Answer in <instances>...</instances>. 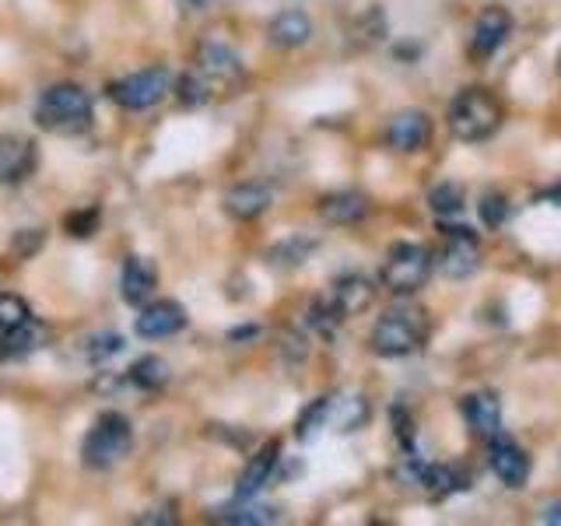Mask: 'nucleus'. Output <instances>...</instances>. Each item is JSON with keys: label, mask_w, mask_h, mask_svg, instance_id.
<instances>
[{"label": "nucleus", "mask_w": 561, "mask_h": 526, "mask_svg": "<svg viewBox=\"0 0 561 526\" xmlns=\"http://www.w3.org/2000/svg\"><path fill=\"white\" fill-rule=\"evenodd\" d=\"M92 119H95V102L75 81L49 84L39 95V102H35V123L49 134L78 137L92 127Z\"/></svg>", "instance_id": "f257e3e1"}, {"label": "nucleus", "mask_w": 561, "mask_h": 526, "mask_svg": "<svg viewBox=\"0 0 561 526\" xmlns=\"http://www.w3.org/2000/svg\"><path fill=\"white\" fill-rule=\"evenodd\" d=\"M425 341H428V316L425 309L414 306L382 312L373 333H368V344H373L379 358H408L425 347Z\"/></svg>", "instance_id": "f03ea898"}, {"label": "nucleus", "mask_w": 561, "mask_h": 526, "mask_svg": "<svg viewBox=\"0 0 561 526\" xmlns=\"http://www.w3.org/2000/svg\"><path fill=\"white\" fill-rule=\"evenodd\" d=\"M446 119H449L453 137L467 140V145H481V140L499 134L505 110L488 88H463V92L449 102Z\"/></svg>", "instance_id": "7ed1b4c3"}, {"label": "nucleus", "mask_w": 561, "mask_h": 526, "mask_svg": "<svg viewBox=\"0 0 561 526\" xmlns=\"http://www.w3.org/2000/svg\"><path fill=\"white\" fill-rule=\"evenodd\" d=\"M134 449V425L127 414L105 411L95 418V425L88 428L81 443V464L88 470H113L130 456Z\"/></svg>", "instance_id": "20e7f679"}, {"label": "nucleus", "mask_w": 561, "mask_h": 526, "mask_svg": "<svg viewBox=\"0 0 561 526\" xmlns=\"http://www.w3.org/2000/svg\"><path fill=\"white\" fill-rule=\"evenodd\" d=\"M435 271V256L428 245L421 242H397L390 253L382 260V271H379V281L382 288L390 295H417L421 288L428 285V277Z\"/></svg>", "instance_id": "39448f33"}, {"label": "nucleus", "mask_w": 561, "mask_h": 526, "mask_svg": "<svg viewBox=\"0 0 561 526\" xmlns=\"http://www.w3.org/2000/svg\"><path fill=\"white\" fill-rule=\"evenodd\" d=\"M172 88V75L165 67H148V70H134V75L119 78L110 84V95L119 110H130V113H140V110H151L158 105Z\"/></svg>", "instance_id": "423d86ee"}, {"label": "nucleus", "mask_w": 561, "mask_h": 526, "mask_svg": "<svg viewBox=\"0 0 561 526\" xmlns=\"http://www.w3.org/2000/svg\"><path fill=\"white\" fill-rule=\"evenodd\" d=\"M193 70L207 81L210 92H232V88H239L245 81V67L239 60V53L232 46L218 43V39H207L197 46Z\"/></svg>", "instance_id": "0eeeda50"}, {"label": "nucleus", "mask_w": 561, "mask_h": 526, "mask_svg": "<svg viewBox=\"0 0 561 526\" xmlns=\"http://www.w3.org/2000/svg\"><path fill=\"white\" fill-rule=\"evenodd\" d=\"M435 267L449 281H463L481 267V239L467 225H446V242L435 256Z\"/></svg>", "instance_id": "6e6552de"}, {"label": "nucleus", "mask_w": 561, "mask_h": 526, "mask_svg": "<svg viewBox=\"0 0 561 526\" xmlns=\"http://www.w3.org/2000/svg\"><path fill=\"white\" fill-rule=\"evenodd\" d=\"M488 467L505 488H523L526 478H530V456H526V449L516 438H508L502 432L488 438Z\"/></svg>", "instance_id": "1a4fd4ad"}, {"label": "nucleus", "mask_w": 561, "mask_h": 526, "mask_svg": "<svg viewBox=\"0 0 561 526\" xmlns=\"http://www.w3.org/2000/svg\"><path fill=\"white\" fill-rule=\"evenodd\" d=\"M186 327V309L175 298H158V302H145L134 320V333L145 341H165L175 338Z\"/></svg>", "instance_id": "9d476101"}, {"label": "nucleus", "mask_w": 561, "mask_h": 526, "mask_svg": "<svg viewBox=\"0 0 561 526\" xmlns=\"http://www.w3.org/2000/svg\"><path fill=\"white\" fill-rule=\"evenodd\" d=\"M432 140V116L421 110H400L386 123V145L400 155H414L421 148H428Z\"/></svg>", "instance_id": "9b49d317"}, {"label": "nucleus", "mask_w": 561, "mask_h": 526, "mask_svg": "<svg viewBox=\"0 0 561 526\" xmlns=\"http://www.w3.org/2000/svg\"><path fill=\"white\" fill-rule=\"evenodd\" d=\"M39 162V151H35V140L25 134H0V186H14L25 183L35 172Z\"/></svg>", "instance_id": "f8f14e48"}, {"label": "nucleus", "mask_w": 561, "mask_h": 526, "mask_svg": "<svg viewBox=\"0 0 561 526\" xmlns=\"http://www.w3.org/2000/svg\"><path fill=\"white\" fill-rule=\"evenodd\" d=\"M513 35V14L505 8H484L478 18H473L470 28V53L473 57H491L495 49L505 46V39Z\"/></svg>", "instance_id": "ddd939ff"}, {"label": "nucleus", "mask_w": 561, "mask_h": 526, "mask_svg": "<svg viewBox=\"0 0 561 526\" xmlns=\"http://www.w3.org/2000/svg\"><path fill=\"white\" fill-rule=\"evenodd\" d=\"M373 302H376V285L368 277H362V274H344V277H337V281H333V288H330V298H327V306L333 309V316H337V320L358 316V312H365Z\"/></svg>", "instance_id": "4468645a"}, {"label": "nucleus", "mask_w": 561, "mask_h": 526, "mask_svg": "<svg viewBox=\"0 0 561 526\" xmlns=\"http://www.w3.org/2000/svg\"><path fill=\"white\" fill-rule=\"evenodd\" d=\"M277 460H280V443H277V438H271V443L260 446L250 456V464L242 467L239 481H236V499H256L260 491L271 484Z\"/></svg>", "instance_id": "2eb2a0df"}, {"label": "nucleus", "mask_w": 561, "mask_h": 526, "mask_svg": "<svg viewBox=\"0 0 561 526\" xmlns=\"http://www.w3.org/2000/svg\"><path fill=\"white\" fill-rule=\"evenodd\" d=\"M460 411H463L467 428L478 438H491V435L502 432V400H499V393H491V390L467 393L463 403H460Z\"/></svg>", "instance_id": "dca6fc26"}, {"label": "nucleus", "mask_w": 561, "mask_h": 526, "mask_svg": "<svg viewBox=\"0 0 561 526\" xmlns=\"http://www.w3.org/2000/svg\"><path fill=\"white\" fill-rule=\"evenodd\" d=\"M158 288V271L148 256H127L119 271V295L127 306H145Z\"/></svg>", "instance_id": "f3484780"}, {"label": "nucleus", "mask_w": 561, "mask_h": 526, "mask_svg": "<svg viewBox=\"0 0 561 526\" xmlns=\"http://www.w3.org/2000/svg\"><path fill=\"white\" fill-rule=\"evenodd\" d=\"M368 400L362 393H330L327 397V428L341 432V435H351L365 428L368 421Z\"/></svg>", "instance_id": "a211bd4d"}, {"label": "nucleus", "mask_w": 561, "mask_h": 526, "mask_svg": "<svg viewBox=\"0 0 561 526\" xmlns=\"http://www.w3.org/2000/svg\"><path fill=\"white\" fill-rule=\"evenodd\" d=\"M271 204H274V190L263 183H239L225 193V210L236 221H253L263 210H271Z\"/></svg>", "instance_id": "6ab92c4d"}, {"label": "nucleus", "mask_w": 561, "mask_h": 526, "mask_svg": "<svg viewBox=\"0 0 561 526\" xmlns=\"http://www.w3.org/2000/svg\"><path fill=\"white\" fill-rule=\"evenodd\" d=\"M46 341H49V330L32 316L28 323L0 333V362H22V358L35 355Z\"/></svg>", "instance_id": "aec40b11"}, {"label": "nucleus", "mask_w": 561, "mask_h": 526, "mask_svg": "<svg viewBox=\"0 0 561 526\" xmlns=\"http://www.w3.org/2000/svg\"><path fill=\"white\" fill-rule=\"evenodd\" d=\"M267 39L277 46V49H298L312 39V18L298 8H288L280 11L274 22L267 25Z\"/></svg>", "instance_id": "412c9836"}, {"label": "nucleus", "mask_w": 561, "mask_h": 526, "mask_svg": "<svg viewBox=\"0 0 561 526\" xmlns=\"http://www.w3.org/2000/svg\"><path fill=\"white\" fill-rule=\"evenodd\" d=\"M368 215V197L358 190H337L320 197V218L330 225H355Z\"/></svg>", "instance_id": "4be33fe9"}, {"label": "nucleus", "mask_w": 561, "mask_h": 526, "mask_svg": "<svg viewBox=\"0 0 561 526\" xmlns=\"http://www.w3.org/2000/svg\"><path fill=\"white\" fill-rule=\"evenodd\" d=\"M470 484L467 470L460 467H443V464H421V473H417V484L421 491H428L432 499H446V495H456V491H463Z\"/></svg>", "instance_id": "5701e85b"}, {"label": "nucleus", "mask_w": 561, "mask_h": 526, "mask_svg": "<svg viewBox=\"0 0 561 526\" xmlns=\"http://www.w3.org/2000/svg\"><path fill=\"white\" fill-rule=\"evenodd\" d=\"M210 519L225 523V526H267V523H277L280 513H277V508H271V505H250V499H239L236 505L215 508Z\"/></svg>", "instance_id": "b1692460"}, {"label": "nucleus", "mask_w": 561, "mask_h": 526, "mask_svg": "<svg viewBox=\"0 0 561 526\" xmlns=\"http://www.w3.org/2000/svg\"><path fill=\"white\" fill-rule=\"evenodd\" d=\"M127 382H134L137 390H162V386L169 382V362L158 358V355L137 358L127 373Z\"/></svg>", "instance_id": "393cba45"}, {"label": "nucleus", "mask_w": 561, "mask_h": 526, "mask_svg": "<svg viewBox=\"0 0 561 526\" xmlns=\"http://www.w3.org/2000/svg\"><path fill=\"white\" fill-rule=\"evenodd\" d=\"M463 186L460 183H438L428 193V207L435 210V218H460L463 215Z\"/></svg>", "instance_id": "a878e982"}, {"label": "nucleus", "mask_w": 561, "mask_h": 526, "mask_svg": "<svg viewBox=\"0 0 561 526\" xmlns=\"http://www.w3.org/2000/svg\"><path fill=\"white\" fill-rule=\"evenodd\" d=\"M123 351V338L119 333H92V338H84L81 341V355L88 365H102V362H110L113 355H119Z\"/></svg>", "instance_id": "bb28decb"}, {"label": "nucleus", "mask_w": 561, "mask_h": 526, "mask_svg": "<svg viewBox=\"0 0 561 526\" xmlns=\"http://www.w3.org/2000/svg\"><path fill=\"white\" fill-rule=\"evenodd\" d=\"M327 428V397H316L309 408L295 421V438L298 443H312L316 435Z\"/></svg>", "instance_id": "cd10ccee"}, {"label": "nucleus", "mask_w": 561, "mask_h": 526, "mask_svg": "<svg viewBox=\"0 0 561 526\" xmlns=\"http://www.w3.org/2000/svg\"><path fill=\"white\" fill-rule=\"evenodd\" d=\"M32 320V306L25 302L22 295H11V291H0V333L14 330Z\"/></svg>", "instance_id": "c85d7f7f"}, {"label": "nucleus", "mask_w": 561, "mask_h": 526, "mask_svg": "<svg viewBox=\"0 0 561 526\" xmlns=\"http://www.w3.org/2000/svg\"><path fill=\"white\" fill-rule=\"evenodd\" d=\"M175 95H180V102L190 105V110H197V105L215 99V92H210L207 81L197 75V70H186V75L180 78V84H175Z\"/></svg>", "instance_id": "c756f323"}, {"label": "nucleus", "mask_w": 561, "mask_h": 526, "mask_svg": "<svg viewBox=\"0 0 561 526\" xmlns=\"http://www.w3.org/2000/svg\"><path fill=\"white\" fill-rule=\"evenodd\" d=\"M316 250V242H298V239H288V242H280L274 245V250L267 253V263H285V267H295V263H306V256Z\"/></svg>", "instance_id": "7c9ffc66"}, {"label": "nucleus", "mask_w": 561, "mask_h": 526, "mask_svg": "<svg viewBox=\"0 0 561 526\" xmlns=\"http://www.w3.org/2000/svg\"><path fill=\"white\" fill-rule=\"evenodd\" d=\"M478 210H481V218H484L488 228H499V225H505L508 218H513V207H508V201L502 197V193H484Z\"/></svg>", "instance_id": "2f4dec72"}, {"label": "nucleus", "mask_w": 561, "mask_h": 526, "mask_svg": "<svg viewBox=\"0 0 561 526\" xmlns=\"http://www.w3.org/2000/svg\"><path fill=\"white\" fill-rule=\"evenodd\" d=\"M67 236L88 239L99 228V210H78V215H67Z\"/></svg>", "instance_id": "473e14b6"}, {"label": "nucleus", "mask_w": 561, "mask_h": 526, "mask_svg": "<svg viewBox=\"0 0 561 526\" xmlns=\"http://www.w3.org/2000/svg\"><path fill=\"white\" fill-rule=\"evenodd\" d=\"M393 425H397L400 446L411 453V449H414V421H411V414L403 411V408H397V411H393Z\"/></svg>", "instance_id": "72a5a7b5"}, {"label": "nucleus", "mask_w": 561, "mask_h": 526, "mask_svg": "<svg viewBox=\"0 0 561 526\" xmlns=\"http://www.w3.org/2000/svg\"><path fill=\"white\" fill-rule=\"evenodd\" d=\"M39 242H43V236H39V228H25V232H18L14 236V250L22 253V256H32L35 250H39Z\"/></svg>", "instance_id": "f704fd0d"}, {"label": "nucleus", "mask_w": 561, "mask_h": 526, "mask_svg": "<svg viewBox=\"0 0 561 526\" xmlns=\"http://www.w3.org/2000/svg\"><path fill=\"white\" fill-rule=\"evenodd\" d=\"M540 523H548V526H561V502H551L548 508L540 513Z\"/></svg>", "instance_id": "c9c22d12"}, {"label": "nucleus", "mask_w": 561, "mask_h": 526, "mask_svg": "<svg viewBox=\"0 0 561 526\" xmlns=\"http://www.w3.org/2000/svg\"><path fill=\"white\" fill-rule=\"evenodd\" d=\"M134 523H140V526H145V523H172V516H165V513H158V516H134Z\"/></svg>", "instance_id": "e433bc0d"}, {"label": "nucleus", "mask_w": 561, "mask_h": 526, "mask_svg": "<svg viewBox=\"0 0 561 526\" xmlns=\"http://www.w3.org/2000/svg\"><path fill=\"white\" fill-rule=\"evenodd\" d=\"M558 78H561V53H558Z\"/></svg>", "instance_id": "4c0bfd02"}]
</instances>
